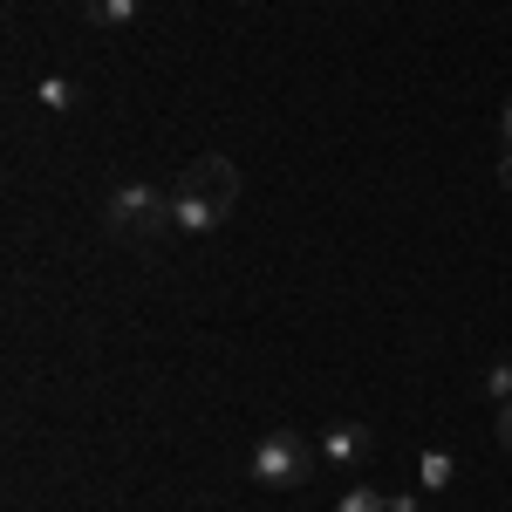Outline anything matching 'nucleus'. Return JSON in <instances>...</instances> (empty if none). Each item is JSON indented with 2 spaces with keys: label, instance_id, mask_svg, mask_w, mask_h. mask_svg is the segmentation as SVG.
<instances>
[{
  "label": "nucleus",
  "instance_id": "obj_1",
  "mask_svg": "<svg viewBox=\"0 0 512 512\" xmlns=\"http://www.w3.org/2000/svg\"><path fill=\"white\" fill-rule=\"evenodd\" d=\"M239 205V164L219 158V151H205L178 171V185H171V219H178V233H219L226 219H233Z\"/></svg>",
  "mask_w": 512,
  "mask_h": 512
},
{
  "label": "nucleus",
  "instance_id": "obj_2",
  "mask_svg": "<svg viewBox=\"0 0 512 512\" xmlns=\"http://www.w3.org/2000/svg\"><path fill=\"white\" fill-rule=\"evenodd\" d=\"M103 226H110V239H123V246H158L164 233H178V219H171V192L144 185V178H130V185H117V192L103 198Z\"/></svg>",
  "mask_w": 512,
  "mask_h": 512
},
{
  "label": "nucleus",
  "instance_id": "obj_3",
  "mask_svg": "<svg viewBox=\"0 0 512 512\" xmlns=\"http://www.w3.org/2000/svg\"><path fill=\"white\" fill-rule=\"evenodd\" d=\"M246 472L260 478L267 492H294V485H308V478H315V444H308L301 431H267L260 444H253Z\"/></svg>",
  "mask_w": 512,
  "mask_h": 512
},
{
  "label": "nucleus",
  "instance_id": "obj_4",
  "mask_svg": "<svg viewBox=\"0 0 512 512\" xmlns=\"http://www.w3.org/2000/svg\"><path fill=\"white\" fill-rule=\"evenodd\" d=\"M369 451H376V431H369V424H328V431H321V458H328L335 472H355Z\"/></svg>",
  "mask_w": 512,
  "mask_h": 512
},
{
  "label": "nucleus",
  "instance_id": "obj_5",
  "mask_svg": "<svg viewBox=\"0 0 512 512\" xmlns=\"http://www.w3.org/2000/svg\"><path fill=\"white\" fill-rule=\"evenodd\" d=\"M82 14H89L96 28H130V21H137V0H82Z\"/></svg>",
  "mask_w": 512,
  "mask_h": 512
},
{
  "label": "nucleus",
  "instance_id": "obj_6",
  "mask_svg": "<svg viewBox=\"0 0 512 512\" xmlns=\"http://www.w3.org/2000/svg\"><path fill=\"white\" fill-rule=\"evenodd\" d=\"M451 478H458V465H451V451H424V458H417V485H424V492H444Z\"/></svg>",
  "mask_w": 512,
  "mask_h": 512
},
{
  "label": "nucleus",
  "instance_id": "obj_7",
  "mask_svg": "<svg viewBox=\"0 0 512 512\" xmlns=\"http://www.w3.org/2000/svg\"><path fill=\"white\" fill-rule=\"evenodd\" d=\"M335 512H390V499H383L376 485H349V492H342V506H335Z\"/></svg>",
  "mask_w": 512,
  "mask_h": 512
},
{
  "label": "nucleus",
  "instance_id": "obj_8",
  "mask_svg": "<svg viewBox=\"0 0 512 512\" xmlns=\"http://www.w3.org/2000/svg\"><path fill=\"white\" fill-rule=\"evenodd\" d=\"M35 96H41V110H69V103H76V82L69 76H41Z\"/></svg>",
  "mask_w": 512,
  "mask_h": 512
},
{
  "label": "nucleus",
  "instance_id": "obj_9",
  "mask_svg": "<svg viewBox=\"0 0 512 512\" xmlns=\"http://www.w3.org/2000/svg\"><path fill=\"white\" fill-rule=\"evenodd\" d=\"M485 396L492 403H512V355H499V369L485 376Z\"/></svg>",
  "mask_w": 512,
  "mask_h": 512
},
{
  "label": "nucleus",
  "instance_id": "obj_10",
  "mask_svg": "<svg viewBox=\"0 0 512 512\" xmlns=\"http://www.w3.org/2000/svg\"><path fill=\"white\" fill-rule=\"evenodd\" d=\"M499 444L512 451V403H499Z\"/></svg>",
  "mask_w": 512,
  "mask_h": 512
},
{
  "label": "nucleus",
  "instance_id": "obj_11",
  "mask_svg": "<svg viewBox=\"0 0 512 512\" xmlns=\"http://www.w3.org/2000/svg\"><path fill=\"white\" fill-rule=\"evenodd\" d=\"M499 144L512 151V96H506V110H499Z\"/></svg>",
  "mask_w": 512,
  "mask_h": 512
},
{
  "label": "nucleus",
  "instance_id": "obj_12",
  "mask_svg": "<svg viewBox=\"0 0 512 512\" xmlns=\"http://www.w3.org/2000/svg\"><path fill=\"white\" fill-rule=\"evenodd\" d=\"M499 185H506V192H512V151H506V158H499Z\"/></svg>",
  "mask_w": 512,
  "mask_h": 512
}]
</instances>
